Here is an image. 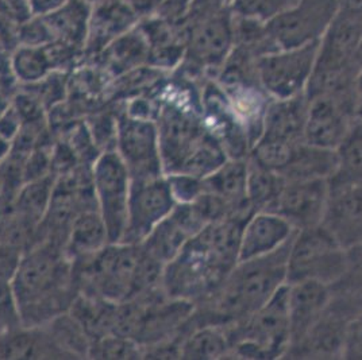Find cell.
I'll return each mask as SVG.
<instances>
[{
    "instance_id": "6da1fadb",
    "label": "cell",
    "mask_w": 362,
    "mask_h": 360,
    "mask_svg": "<svg viewBox=\"0 0 362 360\" xmlns=\"http://www.w3.org/2000/svg\"><path fill=\"white\" fill-rule=\"evenodd\" d=\"M10 284L23 327H44L68 312L76 299L74 262L62 246L49 240L21 254Z\"/></svg>"
},
{
    "instance_id": "7a4b0ae2",
    "label": "cell",
    "mask_w": 362,
    "mask_h": 360,
    "mask_svg": "<svg viewBox=\"0 0 362 360\" xmlns=\"http://www.w3.org/2000/svg\"><path fill=\"white\" fill-rule=\"evenodd\" d=\"M76 284L81 294L122 304L163 284L164 266L151 258L142 244L108 243L88 259L74 262Z\"/></svg>"
},
{
    "instance_id": "3957f363",
    "label": "cell",
    "mask_w": 362,
    "mask_h": 360,
    "mask_svg": "<svg viewBox=\"0 0 362 360\" xmlns=\"http://www.w3.org/2000/svg\"><path fill=\"white\" fill-rule=\"evenodd\" d=\"M292 239L273 254L238 262L222 285L204 301V315L195 320L197 324L230 327L253 315L287 284L288 253Z\"/></svg>"
},
{
    "instance_id": "277c9868",
    "label": "cell",
    "mask_w": 362,
    "mask_h": 360,
    "mask_svg": "<svg viewBox=\"0 0 362 360\" xmlns=\"http://www.w3.org/2000/svg\"><path fill=\"white\" fill-rule=\"evenodd\" d=\"M225 328L231 347L230 356L240 359H277L286 356L291 344L287 284L253 315Z\"/></svg>"
},
{
    "instance_id": "5b68a950",
    "label": "cell",
    "mask_w": 362,
    "mask_h": 360,
    "mask_svg": "<svg viewBox=\"0 0 362 360\" xmlns=\"http://www.w3.org/2000/svg\"><path fill=\"white\" fill-rule=\"evenodd\" d=\"M347 250L323 224L296 231L287 260V284L317 281L335 284L345 272Z\"/></svg>"
},
{
    "instance_id": "8992f818",
    "label": "cell",
    "mask_w": 362,
    "mask_h": 360,
    "mask_svg": "<svg viewBox=\"0 0 362 360\" xmlns=\"http://www.w3.org/2000/svg\"><path fill=\"white\" fill-rule=\"evenodd\" d=\"M235 46L234 16L230 7L188 26L185 56L179 69L187 77H215Z\"/></svg>"
},
{
    "instance_id": "52a82bcc",
    "label": "cell",
    "mask_w": 362,
    "mask_h": 360,
    "mask_svg": "<svg viewBox=\"0 0 362 360\" xmlns=\"http://www.w3.org/2000/svg\"><path fill=\"white\" fill-rule=\"evenodd\" d=\"M92 184L110 243H121L127 224L132 176L117 150L100 152L96 158L92 165Z\"/></svg>"
},
{
    "instance_id": "ba28073f",
    "label": "cell",
    "mask_w": 362,
    "mask_h": 360,
    "mask_svg": "<svg viewBox=\"0 0 362 360\" xmlns=\"http://www.w3.org/2000/svg\"><path fill=\"white\" fill-rule=\"evenodd\" d=\"M339 7V0H296L265 22L272 44L277 50L317 44Z\"/></svg>"
},
{
    "instance_id": "9c48e42d",
    "label": "cell",
    "mask_w": 362,
    "mask_h": 360,
    "mask_svg": "<svg viewBox=\"0 0 362 360\" xmlns=\"http://www.w3.org/2000/svg\"><path fill=\"white\" fill-rule=\"evenodd\" d=\"M319 42L280 49L257 59L259 85L272 99H289L307 92L315 69Z\"/></svg>"
},
{
    "instance_id": "30bf717a",
    "label": "cell",
    "mask_w": 362,
    "mask_h": 360,
    "mask_svg": "<svg viewBox=\"0 0 362 360\" xmlns=\"http://www.w3.org/2000/svg\"><path fill=\"white\" fill-rule=\"evenodd\" d=\"M361 35L362 10L341 6L332 25L319 41L317 64L310 83L360 71L358 50Z\"/></svg>"
},
{
    "instance_id": "8fae6325",
    "label": "cell",
    "mask_w": 362,
    "mask_h": 360,
    "mask_svg": "<svg viewBox=\"0 0 362 360\" xmlns=\"http://www.w3.org/2000/svg\"><path fill=\"white\" fill-rule=\"evenodd\" d=\"M308 99L304 142L335 150L346 136L354 120L360 116L357 93L320 92Z\"/></svg>"
},
{
    "instance_id": "7c38bea8",
    "label": "cell",
    "mask_w": 362,
    "mask_h": 360,
    "mask_svg": "<svg viewBox=\"0 0 362 360\" xmlns=\"http://www.w3.org/2000/svg\"><path fill=\"white\" fill-rule=\"evenodd\" d=\"M115 150L132 179L165 176L156 120L136 118L124 111L119 112Z\"/></svg>"
},
{
    "instance_id": "4fadbf2b",
    "label": "cell",
    "mask_w": 362,
    "mask_h": 360,
    "mask_svg": "<svg viewBox=\"0 0 362 360\" xmlns=\"http://www.w3.org/2000/svg\"><path fill=\"white\" fill-rule=\"evenodd\" d=\"M166 176L132 179L127 224L121 243L141 244L176 207Z\"/></svg>"
},
{
    "instance_id": "5bb4252c",
    "label": "cell",
    "mask_w": 362,
    "mask_h": 360,
    "mask_svg": "<svg viewBox=\"0 0 362 360\" xmlns=\"http://www.w3.org/2000/svg\"><path fill=\"white\" fill-rule=\"evenodd\" d=\"M329 198V180L286 181L269 212L280 215L300 231L323 223Z\"/></svg>"
},
{
    "instance_id": "9a60e30c",
    "label": "cell",
    "mask_w": 362,
    "mask_h": 360,
    "mask_svg": "<svg viewBox=\"0 0 362 360\" xmlns=\"http://www.w3.org/2000/svg\"><path fill=\"white\" fill-rule=\"evenodd\" d=\"M139 19L127 0H98L92 3L84 60H92L123 34L133 30Z\"/></svg>"
},
{
    "instance_id": "2e32d148",
    "label": "cell",
    "mask_w": 362,
    "mask_h": 360,
    "mask_svg": "<svg viewBox=\"0 0 362 360\" xmlns=\"http://www.w3.org/2000/svg\"><path fill=\"white\" fill-rule=\"evenodd\" d=\"M287 285L291 330L289 351L302 342L325 315L330 304L332 292L330 286L317 281H300Z\"/></svg>"
},
{
    "instance_id": "e0dca14e",
    "label": "cell",
    "mask_w": 362,
    "mask_h": 360,
    "mask_svg": "<svg viewBox=\"0 0 362 360\" xmlns=\"http://www.w3.org/2000/svg\"><path fill=\"white\" fill-rule=\"evenodd\" d=\"M138 28L149 46L151 68L173 72L180 68L188 38V26L170 23L157 14L141 18Z\"/></svg>"
},
{
    "instance_id": "ac0fdd59",
    "label": "cell",
    "mask_w": 362,
    "mask_h": 360,
    "mask_svg": "<svg viewBox=\"0 0 362 360\" xmlns=\"http://www.w3.org/2000/svg\"><path fill=\"white\" fill-rule=\"evenodd\" d=\"M295 234L296 229L280 215L269 210L253 212L242 228L238 262L273 254Z\"/></svg>"
},
{
    "instance_id": "d6986e66",
    "label": "cell",
    "mask_w": 362,
    "mask_h": 360,
    "mask_svg": "<svg viewBox=\"0 0 362 360\" xmlns=\"http://www.w3.org/2000/svg\"><path fill=\"white\" fill-rule=\"evenodd\" d=\"M322 224L346 250L362 246V185L330 192Z\"/></svg>"
},
{
    "instance_id": "ffe728a7",
    "label": "cell",
    "mask_w": 362,
    "mask_h": 360,
    "mask_svg": "<svg viewBox=\"0 0 362 360\" xmlns=\"http://www.w3.org/2000/svg\"><path fill=\"white\" fill-rule=\"evenodd\" d=\"M346 320L335 315L329 308L308 332L302 342L286 356L291 359H337L345 356L347 333Z\"/></svg>"
},
{
    "instance_id": "44dd1931",
    "label": "cell",
    "mask_w": 362,
    "mask_h": 360,
    "mask_svg": "<svg viewBox=\"0 0 362 360\" xmlns=\"http://www.w3.org/2000/svg\"><path fill=\"white\" fill-rule=\"evenodd\" d=\"M307 111L308 99L305 93L289 99H272L264 115L259 138L293 145L302 143Z\"/></svg>"
},
{
    "instance_id": "7402d4cb",
    "label": "cell",
    "mask_w": 362,
    "mask_h": 360,
    "mask_svg": "<svg viewBox=\"0 0 362 360\" xmlns=\"http://www.w3.org/2000/svg\"><path fill=\"white\" fill-rule=\"evenodd\" d=\"M90 13V1L66 0L56 10L40 16L45 25L50 44L71 46L84 53Z\"/></svg>"
},
{
    "instance_id": "603a6c76",
    "label": "cell",
    "mask_w": 362,
    "mask_h": 360,
    "mask_svg": "<svg viewBox=\"0 0 362 360\" xmlns=\"http://www.w3.org/2000/svg\"><path fill=\"white\" fill-rule=\"evenodd\" d=\"M92 61L111 78L130 73L149 62V46L138 25L123 34Z\"/></svg>"
},
{
    "instance_id": "cb8c5ba5",
    "label": "cell",
    "mask_w": 362,
    "mask_h": 360,
    "mask_svg": "<svg viewBox=\"0 0 362 360\" xmlns=\"http://www.w3.org/2000/svg\"><path fill=\"white\" fill-rule=\"evenodd\" d=\"M247 157L228 158L209 177L203 179L204 192L221 197L237 213H253L246 195Z\"/></svg>"
},
{
    "instance_id": "d4e9b609",
    "label": "cell",
    "mask_w": 362,
    "mask_h": 360,
    "mask_svg": "<svg viewBox=\"0 0 362 360\" xmlns=\"http://www.w3.org/2000/svg\"><path fill=\"white\" fill-rule=\"evenodd\" d=\"M108 243L106 224L99 210L92 208L76 215L64 250L72 262H78L98 254Z\"/></svg>"
},
{
    "instance_id": "484cf974",
    "label": "cell",
    "mask_w": 362,
    "mask_h": 360,
    "mask_svg": "<svg viewBox=\"0 0 362 360\" xmlns=\"http://www.w3.org/2000/svg\"><path fill=\"white\" fill-rule=\"evenodd\" d=\"M347 254L346 270L330 286L329 309L350 323L362 313V246L347 250Z\"/></svg>"
},
{
    "instance_id": "4316f807",
    "label": "cell",
    "mask_w": 362,
    "mask_h": 360,
    "mask_svg": "<svg viewBox=\"0 0 362 360\" xmlns=\"http://www.w3.org/2000/svg\"><path fill=\"white\" fill-rule=\"evenodd\" d=\"M337 169V152L303 142L280 176L286 181L330 180Z\"/></svg>"
},
{
    "instance_id": "83f0119b",
    "label": "cell",
    "mask_w": 362,
    "mask_h": 360,
    "mask_svg": "<svg viewBox=\"0 0 362 360\" xmlns=\"http://www.w3.org/2000/svg\"><path fill=\"white\" fill-rule=\"evenodd\" d=\"M337 169L329 180L330 192L362 185V116L354 120L346 136L335 149Z\"/></svg>"
},
{
    "instance_id": "f1b7e54d",
    "label": "cell",
    "mask_w": 362,
    "mask_h": 360,
    "mask_svg": "<svg viewBox=\"0 0 362 360\" xmlns=\"http://www.w3.org/2000/svg\"><path fill=\"white\" fill-rule=\"evenodd\" d=\"M56 180V174L50 173L45 177L25 182L18 191L16 198V213L35 231L40 229L49 210Z\"/></svg>"
},
{
    "instance_id": "f546056e",
    "label": "cell",
    "mask_w": 362,
    "mask_h": 360,
    "mask_svg": "<svg viewBox=\"0 0 362 360\" xmlns=\"http://www.w3.org/2000/svg\"><path fill=\"white\" fill-rule=\"evenodd\" d=\"M230 340L225 327L206 324L199 325L182 337L180 359H222L230 356Z\"/></svg>"
},
{
    "instance_id": "4dcf8cb0",
    "label": "cell",
    "mask_w": 362,
    "mask_h": 360,
    "mask_svg": "<svg viewBox=\"0 0 362 360\" xmlns=\"http://www.w3.org/2000/svg\"><path fill=\"white\" fill-rule=\"evenodd\" d=\"M191 239V235L170 213L160 224L153 228L141 244L151 258L165 268L168 263L179 256Z\"/></svg>"
},
{
    "instance_id": "1f68e13d",
    "label": "cell",
    "mask_w": 362,
    "mask_h": 360,
    "mask_svg": "<svg viewBox=\"0 0 362 360\" xmlns=\"http://www.w3.org/2000/svg\"><path fill=\"white\" fill-rule=\"evenodd\" d=\"M286 185V180L276 172L257 164L247 157L246 195L253 212L269 210Z\"/></svg>"
},
{
    "instance_id": "d6a6232c",
    "label": "cell",
    "mask_w": 362,
    "mask_h": 360,
    "mask_svg": "<svg viewBox=\"0 0 362 360\" xmlns=\"http://www.w3.org/2000/svg\"><path fill=\"white\" fill-rule=\"evenodd\" d=\"M88 358L92 359H141L144 347L134 339L110 333L90 343Z\"/></svg>"
},
{
    "instance_id": "836d02e7",
    "label": "cell",
    "mask_w": 362,
    "mask_h": 360,
    "mask_svg": "<svg viewBox=\"0 0 362 360\" xmlns=\"http://www.w3.org/2000/svg\"><path fill=\"white\" fill-rule=\"evenodd\" d=\"M118 114L110 109L99 111L86 121L90 136L93 139V143L100 152L115 150L117 131H118Z\"/></svg>"
},
{
    "instance_id": "e575fe53",
    "label": "cell",
    "mask_w": 362,
    "mask_h": 360,
    "mask_svg": "<svg viewBox=\"0 0 362 360\" xmlns=\"http://www.w3.org/2000/svg\"><path fill=\"white\" fill-rule=\"evenodd\" d=\"M296 0H231L230 10L235 16L268 22Z\"/></svg>"
},
{
    "instance_id": "d590c367",
    "label": "cell",
    "mask_w": 362,
    "mask_h": 360,
    "mask_svg": "<svg viewBox=\"0 0 362 360\" xmlns=\"http://www.w3.org/2000/svg\"><path fill=\"white\" fill-rule=\"evenodd\" d=\"M166 180L177 204L192 203L199 196L204 193V182L202 179L182 173H173L166 174Z\"/></svg>"
},
{
    "instance_id": "8d00e7d4",
    "label": "cell",
    "mask_w": 362,
    "mask_h": 360,
    "mask_svg": "<svg viewBox=\"0 0 362 360\" xmlns=\"http://www.w3.org/2000/svg\"><path fill=\"white\" fill-rule=\"evenodd\" d=\"M230 7V0H191L187 26H191L203 19L216 16Z\"/></svg>"
},
{
    "instance_id": "74e56055",
    "label": "cell",
    "mask_w": 362,
    "mask_h": 360,
    "mask_svg": "<svg viewBox=\"0 0 362 360\" xmlns=\"http://www.w3.org/2000/svg\"><path fill=\"white\" fill-rule=\"evenodd\" d=\"M344 358H362V313L356 316L347 325L346 347Z\"/></svg>"
},
{
    "instance_id": "f35d334b",
    "label": "cell",
    "mask_w": 362,
    "mask_h": 360,
    "mask_svg": "<svg viewBox=\"0 0 362 360\" xmlns=\"http://www.w3.org/2000/svg\"><path fill=\"white\" fill-rule=\"evenodd\" d=\"M22 128V120L11 104L0 114V136L13 143Z\"/></svg>"
},
{
    "instance_id": "ab89813d",
    "label": "cell",
    "mask_w": 362,
    "mask_h": 360,
    "mask_svg": "<svg viewBox=\"0 0 362 360\" xmlns=\"http://www.w3.org/2000/svg\"><path fill=\"white\" fill-rule=\"evenodd\" d=\"M0 3L21 23L33 16L29 0H0Z\"/></svg>"
},
{
    "instance_id": "60d3db41",
    "label": "cell",
    "mask_w": 362,
    "mask_h": 360,
    "mask_svg": "<svg viewBox=\"0 0 362 360\" xmlns=\"http://www.w3.org/2000/svg\"><path fill=\"white\" fill-rule=\"evenodd\" d=\"M139 18L156 14L166 0H127Z\"/></svg>"
},
{
    "instance_id": "b9f144b4",
    "label": "cell",
    "mask_w": 362,
    "mask_h": 360,
    "mask_svg": "<svg viewBox=\"0 0 362 360\" xmlns=\"http://www.w3.org/2000/svg\"><path fill=\"white\" fill-rule=\"evenodd\" d=\"M66 0H29L31 14L33 16H44V14L56 10Z\"/></svg>"
},
{
    "instance_id": "7bdbcfd3",
    "label": "cell",
    "mask_w": 362,
    "mask_h": 360,
    "mask_svg": "<svg viewBox=\"0 0 362 360\" xmlns=\"http://www.w3.org/2000/svg\"><path fill=\"white\" fill-rule=\"evenodd\" d=\"M356 93H357V103H358V112L362 116V66L356 78Z\"/></svg>"
},
{
    "instance_id": "ee69618b",
    "label": "cell",
    "mask_w": 362,
    "mask_h": 360,
    "mask_svg": "<svg viewBox=\"0 0 362 360\" xmlns=\"http://www.w3.org/2000/svg\"><path fill=\"white\" fill-rule=\"evenodd\" d=\"M10 150H11V142H8L7 139H4L3 136H0V165L7 158Z\"/></svg>"
},
{
    "instance_id": "f6af8a7d",
    "label": "cell",
    "mask_w": 362,
    "mask_h": 360,
    "mask_svg": "<svg viewBox=\"0 0 362 360\" xmlns=\"http://www.w3.org/2000/svg\"><path fill=\"white\" fill-rule=\"evenodd\" d=\"M10 100L11 97L0 87V114L7 108V105L10 104Z\"/></svg>"
},
{
    "instance_id": "bcb514c9",
    "label": "cell",
    "mask_w": 362,
    "mask_h": 360,
    "mask_svg": "<svg viewBox=\"0 0 362 360\" xmlns=\"http://www.w3.org/2000/svg\"><path fill=\"white\" fill-rule=\"evenodd\" d=\"M339 3H341V6H347V7L362 10V0H339Z\"/></svg>"
},
{
    "instance_id": "7dc6e473",
    "label": "cell",
    "mask_w": 362,
    "mask_h": 360,
    "mask_svg": "<svg viewBox=\"0 0 362 360\" xmlns=\"http://www.w3.org/2000/svg\"><path fill=\"white\" fill-rule=\"evenodd\" d=\"M358 62L362 66V35H361V44H360V50H358Z\"/></svg>"
},
{
    "instance_id": "c3c4849f",
    "label": "cell",
    "mask_w": 362,
    "mask_h": 360,
    "mask_svg": "<svg viewBox=\"0 0 362 360\" xmlns=\"http://www.w3.org/2000/svg\"><path fill=\"white\" fill-rule=\"evenodd\" d=\"M87 1H90V4H92V3H95V1H98V0H87Z\"/></svg>"
},
{
    "instance_id": "681fc988",
    "label": "cell",
    "mask_w": 362,
    "mask_h": 360,
    "mask_svg": "<svg viewBox=\"0 0 362 360\" xmlns=\"http://www.w3.org/2000/svg\"><path fill=\"white\" fill-rule=\"evenodd\" d=\"M0 189H1V179H0Z\"/></svg>"
},
{
    "instance_id": "f907efd6",
    "label": "cell",
    "mask_w": 362,
    "mask_h": 360,
    "mask_svg": "<svg viewBox=\"0 0 362 360\" xmlns=\"http://www.w3.org/2000/svg\"><path fill=\"white\" fill-rule=\"evenodd\" d=\"M230 1H231V0H230Z\"/></svg>"
},
{
    "instance_id": "816d5d0a",
    "label": "cell",
    "mask_w": 362,
    "mask_h": 360,
    "mask_svg": "<svg viewBox=\"0 0 362 360\" xmlns=\"http://www.w3.org/2000/svg\"><path fill=\"white\" fill-rule=\"evenodd\" d=\"M0 335H1V333H0Z\"/></svg>"
}]
</instances>
